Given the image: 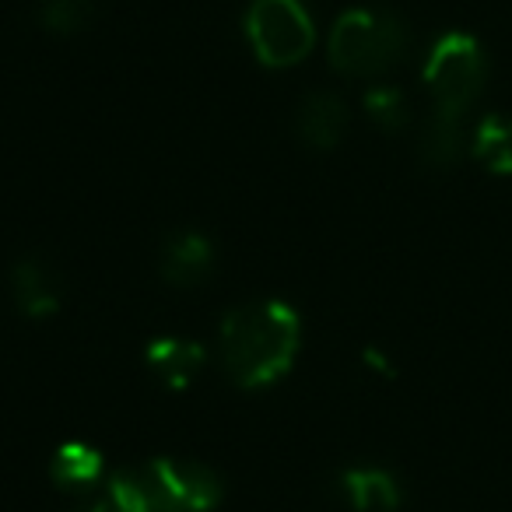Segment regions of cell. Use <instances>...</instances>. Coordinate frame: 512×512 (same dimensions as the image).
I'll return each mask as SVG.
<instances>
[{
	"mask_svg": "<svg viewBox=\"0 0 512 512\" xmlns=\"http://www.w3.org/2000/svg\"><path fill=\"white\" fill-rule=\"evenodd\" d=\"M425 88L432 113L421 130V162L432 172H449L467 144V116L488 85V53L470 32H442L425 57Z\"/></svg>",
	"mask_w": 512,
	"mask_h": 512,
	"instance_id": "1",
	"label": "cell"
},
{
	"mask_svg": "<svg viewBox=\"0 0 512 512\" xmlns=\"http://www.w3.org/2000/svg\"><path fill=\"white\" fill-rule=\"evenodd\" d=\"M221 369L239 390H267L292 372L302 351V320L288 302L235 306L218 330Z\"/></svg>",
	"mask_w": 512,
	"mask_h": 512,
	"instance_id": "2",
	"label": "cell"
},
{
	"mask_svg": "<svg viewBox=\"0 0 512 512\" xmlns=\"http://www.w3.org/2000/svg\"><path fill=\"white\" fill-rule=\"evenodd\" d=\"M407 53H411V29L393 11L348 8L330 29L327 57L341 78H383Z\"/></svg>",
	"mask_w": 512,
	"mask_h": 512,
	"instance_id": "3",
	"label": "cell"
},
{
	"mask_svg": "<svg viewBox=\"0 0 512 512\" xmlns=\"http://www.w3.org/2000/svg\"><path fill=\"white\" fill-rule=\"evenodd\" d=\"M246 39L267 71H288L313 53L316 25L302 0H249Z\"/></svg>",
	"mask_w": 512,
	"mask_h": 512,
	"instance_id": "4",
	"label": "cell"
},
{
	"mask_svg": "<svg viewBox=\"0 0 512 512\" xmlns=\"http://www.w3.org/2000/svg\"><path fill=\"white\" fill-rule=\"evenodd\" d=\"M148 470L158 477V484L169 491V498L183 512H211V509H218L221 495H225L221 477L200 460L158 456V460L148 463Z\"/></svg>",
	"mask_w": 512,
	"mask_h": 512,
	"instance_id": "5",
	"label": "cell"
},
{
	"mask_svg": "<svg viewBox=\"0 0 512 512\" xmlns=\"http://www.w3.org/2000/svg\"><path fill=\"white\" fill-rule=\"evenodd\" d=\"M351 127V109L334 92H309L295 109V137L309 151H334Z\"/></svg>",
	"mask_w": 512,
	"mask_h": 512,
	"instance_id": "6",
	"label": "cell"
},
{
	"mask_svg": "<svg viewBox=\"0 0 512 512\" xmlns=\"http://www.w3.org/2000/svg\"><path fill=\"white\" fill-rule=\"evenodd\" d=\"M158 271L169 281L172 288H197L211 278L214 271V242L204 232H172L162 246V260H158Z\"/></svg>",
	"mask_w": 512,
	"mask_h": 512,
	"instance_id": "7",
	"label": "cell"
},
{
	"mask_svg": "<svg viewBox=\"0 0 512 512\" xmlns=\"http://www.w3.org/2000/svg\"><path fill=\"white\" fill-rule=\"evenodd\" d=\"M144 365H148L158 383L183 393L207 369V351L197 341H186V337H155L144 348Z\"/></svg>",
	"mask_w": 512,
	"mask_h": 512,
	"instance_id": "8",
	"label": "cell"
},
{
	"mask_svg": "<svg viewBox=\"0 0 512 512\" xmlns=\"http://www.w3.org/2000/svg\"><path fill=\"white\" fill-rule=\"evenodd\" d=\"M11 299L25 320H50L60 313V285L50 264L39 256H22L11 267Z\"/></svg>",
	"mask_w": 512,
	"mask_h": 512,
	"instance_id": "9",
	"label": "cell"
},
{
	"mask_svg": "<svg viewBox=\"0 0 512 512\" xmlns=\"http://www.w3.org/2000/svg\"><path fill=\"white\" fill-rule=\"evenodd\" d=\"M341 491L358 512H397L404 505V484L386 467H351L341 474Z\"/></svg>",
	"mask_w": 512,
	"mask_h": 512,
	"instance_id": "10",
	"label": "cell"
},
{
	"mask_svg": "<svg viewBox=\"0 0 512 512\" xmlns=\"http://www.w3.org/2000/svg\"><path fill=\"white\" fill-rule=\"evenodd\" d=\"M106 502L113 512H183L148 467L109 474Z\"/></svg>",
	"mask_w": 512,
	"mask_h": 512,
	"instance_id": "11",
	"label": "cell"
},
{
	"mask_svg": "<svg viewBox=\"0 0 512 512\" xmlns=\"http://www.w3.org/2000/svg\"><path fill=\"white\" fill-rule=\"evenodd\" d=\"M53 484L64 491H92L106 477V456L88 442H64L50 463Z\"/></svg>",
	"mask_w": 512,
	"mask_h": 512,
	"instance_id": "12",
	"label": "cell"
},
{
	"mask_svg": "<svg viewBox=\"0 0 512 512\" xmlns=\"http://www.w3.org/2000/svg\"><path fill=\"white\" fill-rule=\"evenodd\" d=\"M470 151L491 176H512V116H481V123L474 127V137H470Z\"/></svg>",
	"mask_w": 512,
	"mask_h": 512,
	"instance_id": "13",
	"label": "cell"
},
{
	"mask_svg": "<svg viewBox=\"0 0 512 512\" xmlns=\"http://www.w3.org/2000/svg\"><path fill=\"white\" fill-rule=\"evenodd\" d=\"M99 0H39L36 18L43 25V32L57 39H74L81 32H88V25L95 22Z\"/></svg>",
	"mask_w": 512,
	"mask_h": 512,
	"instance_id": "14",
	"label": "cell"
},
{
	"mask_svg": "<svg viewBox=\"0 0 512 512\" xmlns=\"http://www.w3.org/2000/svg\"><path fill=\"white\" fill-rule=\"evenodd\" d=\"M365 113L376 123L383 134H400V130L411 123V106H407V95L393 85H376L365 92Z\"/></svg>",
	"mask_w": 512,
	"mask_h": 512,
	"instance_id": "15",
	"label": "cell"
},
{
	"mask_svg": "<svg viewBox=\"0 0 512 512\" xmlns=\"http://www.w3.org/2000/svg\"><path fill=\"white\" fill-rule=\"evenodd\" d=\"M67 512H113V509H109V502H81V505H74V509H67Z\"/></svg>",
	"mask_w": 512,
	"mask_h": 512,
	"instance_id": "16",
	"label": "cell"
}]
</instances>
